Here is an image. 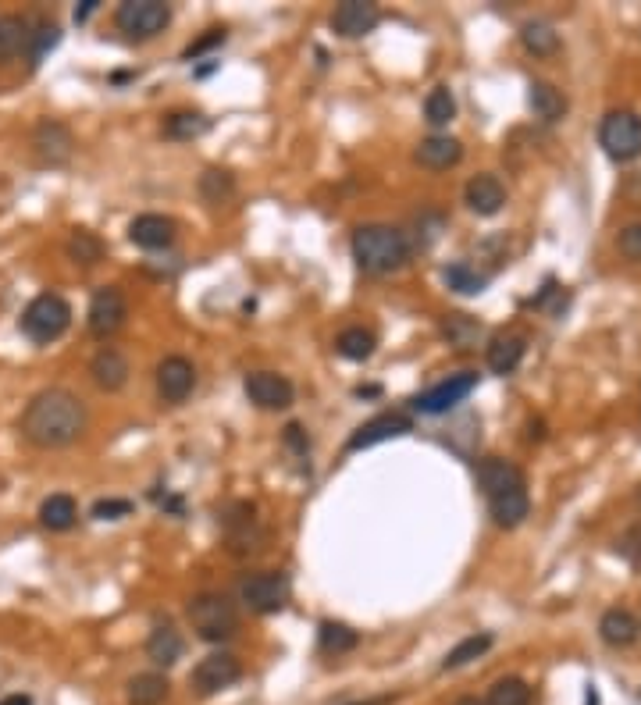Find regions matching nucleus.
Masks as SVG:
<instances>
[{"instance_id": "nucleus-18", "label": "nucleus", "mask_w": 641, "mask_h": 705, "mask_svg": "<svg viewBox=\"0 0 641 705\" xmlns=\"http://www.w3.org/2000/svg\"><path fill=\"white\" fill-rule=\"evenodd\" d=\"M463 203H467L478 218H495V214L503 211L506 189L495 175H474V179L467 182V189H463Z\"/></svg>"}, {"instance_id": "nucleus-26", "label": "nucleus", "mask_w": 641, "mask_h": 705, "mask_svg": "<svg viewBox=\"0 0 641 705\" xmlns=\"http://www.w3.org/2000/svg\"><path fill=\"white\" fill-rule=\"evenodd\" d=\"M75 520H79V506H75L72 495L57 492L40 503V524L47 531H68V527H75Z\"/></svg>"}, {"instance_id": "nucleus-12", "label": "nucleus", "mask_w": 641, "mask_h": 705, "mask_svg": "<svg viewBox=\"0 0 641 705\" xmlns=\"http://www.w3.org/2000/svg\"><path fill=\"white\" fill-rule=\"evenodd\" d=\"M125 317H129V303H125L122 289L104 285V289L93 292L90 317H86V325H90V332L97 335V339H111V335L125 325Z\"/></svg>"}, {"instance_id": "nucleus-16", "label": "nucleus", "mask_w": 641, "mask_h": 705, "mask_svg": "<svg viewBox=\"0 0 641 705\" xmlns=\"http://www.w3.org/2000/svg\"><path fill=\"white\" fill-rule=\"evenodd\" d=\"M378 18H382V11L371 0H342L332 15V29L342 40H360L378 25Z\"/></svg>"}, {"instance_id": "nucleus-44", "label": "nucleus", "mask_w": 641, "mask_h": 705, "mask_svg": "<svg viewBox=\"0 0 641 705\" xmlns=\"http://www.w3.org/2000/svg\"><path fill=\"white\" fill-rule=\"evenodd\" d=\"M218 43H225V33H221V29H211V33L207 36H200V40L193 43V47H186V61H193V57H200L203 50H211V47H218Z\"/></svg>"}, {"instance_id": "nucleus-39", "label": "nucleus", "mask_w": 641, "mask_h": 705, "mask_svg": "<svg viewBox=\"0 0 641 705\" xmlns=\"http://www.w3.org/2000/svg\"><path fill=\"white\" fill-rule=\"evenodd\" d=\"M232 193H236V182H232V175H228V171L211 168V171H203V175H200V196L211 203V207L225 203Z\"/></svg>"}, {"instance_id": "nucleus-17", "label": "nucleus", "mask_w": 641, "mask_h": 705, "mask_svg": "<svg viewBox=\"0 0 641 705\" xmlns=\"http://www.w3.org/2000/svg\"><path fill=\"white\" fill-rule=\"evenodd\" d=\"M228 527V549L236 556H250V552L264 549V531H260L257 517H253V506L236 503V517H225Z\"/></svg>"}, {"instance_id": "nucleus-11", "label": "nucleus", "mask_w": 641, "mask_h": 705, "mask_svg": "<svg viewBox=\"0 0 641 705\" xmlns=\"http://www.w3.org/2000/svg\"><path fill=\"white\" fill-rule=\"evenodd\" d=\"M33 150H36V161L43 168H65L75 154V139L68 132L65 122H54V118H43L33 132Z\"/></svg>"}, {"instance_id": "nucleus-43", "label": "nucleus", "mask_w": 641, "mask_h": 705, "mask_svg": "<svg viewBox=\"0 0 641 705\" xmlns=\"http://www.w3.org/2000/svg\"><path fill=\"white\" fill-rule=\"evenodd\" d=\"M129 513H132L129 499H100V503L93 506V517L97 520H118V517H129Z\"/></svg>"}, {"instance_id": "nucleus-42", "label": "nucleus", "mask_w": 641, "mask_h": 705, "mask_svg": "<svg viewBox=\"0 0 641 705\" xmlns=\"http://www.w3.org/2000/svg\"><path fill=\"white\" fill-rule=\"evenodd\" d=\"M617 552L624 556L627 563H634V567H641V524L631 527V531H624V535L617 538Z\"/></svg>"}, {"instance_id": "nucleus-48", "label": "nucleus", "mask_w": 641, "mask_h": 705, "mask_svg": "<svg viewBox=\"0 0 641 705\" xmlns=\"http://www.w3.org/2000/svg\"><path fill=\"white\" fill-rule=\"evenodd\" d=\"M0 705H33V698L29 695H8V698H0Z\"/></svg>"}, {"instance_id": "nucleus-38", "label": "nucleus", "mask_w": 641, "mask_h": 705, "mask_svg": "<svg viewBox=\"0 0 641 705\" xmlns=\"http://www.w3.org/2000/svg\"><path fill=\"white\" fill-rule=\"evenodd\" d=\"M485 705H531V688L520 677H503L492 684Z\"/></svg>"}, {"instance_id": "nucleus-23", "label": "nucleus", "mask_w": 641, "mask_h": 705, "mask_svg": "<svg viewBox=\"0 0 641 705\" xmlns=\"http://www.w3.org/2000/svg\"><path fill=\"white\" fill-rule=\"evenodd\" d=\"M528 104H531V111H535V118L538 122H545V125H552V122H560L563 114H567V97H563L552 82H531V90H528Z\"/></svg>"}, {"instance_id": "nucleus-5", "label": "nucleus", "mask_w": 641, "mask_h": 705, "mask_svg": "<svg viewBox=\"0 0 641 705\" xmlns=\"http://www.w3.org/2000/svg\"><path fill=\"white\" fill-rule=\"evenodd\" d=\"M72 325V307H68L57 292H40L22 314V332L25 339H33L36 346H50Z\"/></svg>"}, {"instance_id": "nucleus-32", "label": "nucleus", "mask_w": 641, "mask_h": 705, "mask_svg": "<svg viewBox=\"0 0 641 705\" xmlns=\"http://www.w3.org/2000/svg\"><path fill=\"white\" fill-rule=\"evenodd\" d=\"M25 36H29V22L22 15H0V65L22 54Z\"/></svg>"}, {"instance_id": "nucleus-36", "label": "nucleus", "mask_w": 641, "mask_h": 705, "mask_svg": "<svg viewBox=\"0 0 641 705\" xmlns=\"http://www.w3.org/2000/svg\"><path fill=\"white\" fill-rule=\"evenodd\" d=\"M492 634H471V638H463L456 649H449V656L442 659V670H460V666L474 663V659H481L488 649H492Z\"/></svg>"}, {"instance_id": "nucleus-21", "label": "nucleus", "mask_w": 641, "mask_h": 705, "mask_svg": "<svg viewBox=\"0 0 641 705\" xmlns=\"http://www.w3.org/2000/svg\"><path fill=\"white\" fill-rule=\"evenodd\" d=\"M414 157H417V164H424V168H431V171H449L453 164H460L463 146H460V139H453V136H428L417 146Z\"/></svg>"}, {"instance_id": "nucleus-6", "label": "nucleus", "mask_w": 641, "mask_h": 705, "mask_svg": "<svg viewBox=\"0 0 641 705\" xmlns=\"http://www.w3.org/2000/svg\"><path fill=\"white\" fill-rule=\"evenodd\" d=\"M168 22H171V8L164 0H125L122 8H118V15H114V25L136 43L154 40L157 33L168 29Z\"/></svg>"}, {"instance_id": "nucleus-25", "label": "nucleus", "mask_w": 641, "mask_h": 705, "mask_svg": "<svg viewBox=\"0 0 641 705\" xmlns=\"http://www.w3.org/2000/svg\"><path fill=\"white\" fill-rule=\"evenodd\" d=\"M168 691L171 684L164 673H136L129 688H125V698H129V705H161L168 698Z\"/></svg>"}, {"instance_id": "nucleus-15", "label": "nucleus", "mask_w": 641, "mask_h": 705, "mask_svg": "<svg viewBox=\"0 0 641 705\" xmlns=\"http://www.w3.org/2000/svg\"><path fill=\"white\" fill-rule=\"evenodd\" d=\"M193 389H196V367L186 357H164L157 364V396L164 403L171 406L186 403L193 396Z\"/></svg>"}, {"instance_id": "nucleus-10", "label": "nucleus", "mask_w": 641, "mask_h": 705, "mask_svg": "<svg viewBox=\"0 0 641 705\" xmlns=\"http://www.w3.org/2000/svg\"><path fill=\"white\" fill-rule=\"evenodd\" d=\"M414 431V417L403 414V410H389V414L371 417L367 424H360L353 435H349L346 449L349 453H360V449L382 446V442H392V438H403Z\"/></svg>"}, {"instance_id": "nucleus-50", "label": "nucleus", "mask_w": 641, "mask_h": 705, "mask_svg": "<svg viewBox=\"0 0 641 705\" xmlns=\"http://www.w3.org/2000/svg\"><path fill=\"white\" fill-rule=\"evenodd\" d=\"M638 506H641V492H638Z\"/></svg>"}, {"instance_id": "nucleus-41", "label": "nucleus", "mask_w": 641, "mask_h": 705, "mask_svg": "<svg viewBox=\"0 0 641 705\" xmlns=\"http://www.w3.org/2000/svg\"><path fill=\"white\" fill-rule=\"evenodd\" d=\"M617 246H620V253H624L627 260H638L641 264V221H631V225L620 228Z\"/></svg>"}, {"instance_id": "nucleus-29", "label": "nucleus", "mask_w": 641, "mask_h": 705, "mask_svg": "<svg viewBox=\"0 0 641 705\" xmlns=\"http://www.w3.org/2000/svg\"><path fill=\"white\" fill-rule=\"evenodd\" d=\"M65 253L72 264H79V268H93V264L104 260V243H100V235L86 232V228H75V232L68 235Z\"/></svg>"}, {"instance_id": "nucleus-7", "label": "nucleus", "mask_w": 641, "mask_h": 705, "mask_svg": "<svg viewBox=\"0 0 641 705\" xmlns=\"http://www.w3.org/2000/svg\"><path fill=\"white\" fill-rule=\"evenodd\" d=\"M599 143L613 161H634V157H641V114L609 111L599 125Z\"/></svg>"}, {"instance_id": "nucleus-47", "label": "nucleus", "mask_w": 641, "mask_h": 705, "mask_svg": "<svg viewBox=\"0 0 641 705\" xmlns=\"http://www.w3.org/2000/svg\"><path fill=\"white\" fill-rule=\"evenodd\" d=\"M396 698L392 695H374V698H360V702H349V705H392Z\"/></svg>"}, {"instance_id": "nucleus-2", "label": "nucleus", "mask_w": 641, "mask_h": 705, "mask_svg": "<svg viewBox=\"0 0 641 705\" xmlns=\"http://www.w3.org/2000/svg\"><path fill=\"white\" fill-rule=\"evenodd\" d=\"M478 485L488 499V510L499 527H517L524 524L531 510L528 499V481L520 474V467H513L510 460H499V456H488L478 463Z\"/></svg>"}, {"instance_id": "nucleus-3", "label": "nucleus", "mask_w": 641, "mask_h": 705, "mask_svg": "<svg viewBox=\"0 0 641 705\" xmlns=\"http://www.w3.org/2000/svg\"><path fill=\"white\" fill-rule=\"evenodd\" d=\"M349 250L364 275H392L410 260V239L392 225H360Z\"/></svg>"}, {"instance_id": "nucleus-40", "label": "nucleus", "mask_w": 641, "mask_h": 705, "mask_svg": "<svg viewBox=\"0 0 641 705\" xmlns=\"http://www.w3.org/2000/svg\"><path fill=\"white\" fill-rule=\"evenodd\" d=\"M442 335H446L453 346L467 349L481 335V325L474 321V317H467V314H449L446 321H442Z\"/></svg>"}, {"instance_id": "nucleus-14", "label": "nucleus", "mask_w": 641, "mask_h": 705, "mask_svg": "<svg viewBox=\"0 0 641 705\" xmlns=\"http://www.w3.org/2000/svg\"><path fill=\"white\" fill-rule=\"evenodd\" d=\"M474 389H478V374H471V371L449 374V378L439 381L435 389L421 392V396L414 399V406L421 410V414H449V410H453L456 403H463Z\"/></svg>"}, {"instance_id": "nucleus-20", "label": "nucleus", "mask_w": 641, "mask_h": 705, "mask_svg": "<svg viewBox=\"0 0 641 705\" xmlns=\"http://www.w3.org/2000/svg\"><path fill=\"white\" fill-rule=\"evenodd\" d=\"M90 374H93V381H97V389L118 392V389H125V381H129L132 371H129L125 353H118L114 346H104L97 357L90 360Z\"/></svg>"}, {"instance_id": "nucleus-28", "label": "nucleus", "mask_w": 641, "mask_h": 705, "mask_svg": "<svg viewBox=\"0 0 641 705\" xmlns=\"http://www.w3.org/2000/svg\"><path fill=\"white\" fill-rule=\"evenodd\" d=\"M524 339L520 335H499V339L488 346V367L495 374H513L524 360Z\"/></svg>"}, {"instance_id": "nucleus-24", "label": "nucleus", "mask_w": 641, "mask_h": 705, "mask_svg": "<svg viewBox=\"0 0 641 705\" xmlns=\"http://www.w3.org/2000/svg\"><path fill=\"white\" fill-rule=\"evenodd\" d=\"M599 634L609 649H627V645H634V638H638V620H634L627 609H609L599 620Z\"/></svg>"}, {"instance_id": "nucleus-46", "label": "nucleus", "mask_w": 641, "mask_h": 705, "mask_svg": "<svg viewBox=\"0 0 641 705\" xmlns=\"http://www.w3.org/2000/svg\"><path fill=\"white\" fill-rule=\"evenodd\" d=\"M93 11H97V0H86L82 8H75V22H86V18H90Z\"/></svg>"}, {"instance_id": "nucleus-33", "label": "nucleus", "mask_w": 641, "mask_h": 705, "mask_svg": "<svg viewBox=\"0 0 641 705\" xmlns=\"http://www.w3.org/2000/svg\"><path fill=\"white\" fill-rule=\"evenodd\" d=\"M442 278H446L449 289L460 292V296H478V292H485V285H488V275H481L478 268H471L467 260L449 264V268L442 271Z\"/></svg>"}, {"instance_id": "nucleus-49", "label": "nucleus", "mask_w": 641, "mask_h": 705, "mask_svg": "<svg viewBox=\"0 0 641 705\" xmlns=\"http://www.w3.org/2000/svg\"><path fill=\"white\" fill-rule=\"evenodd\" d=\"M456 705H485V698H474V695H463V698H456Z\"/></svg>"}, {"instance_id": "nucleus-35", "label": "nucleus", "mask_w": 641, "mask_h": 705, "mask_svg": "<svg viewBox=\"0 0 641 705\" xmlns=\"http://www.w3.org/2000/svg\"><path fill=\"white\" fill-rule=\"evenodd\" d=\"M520 43L531 50L535 57H549L560 50V33L549 22H528L520 29Z\"/></svg>"}, {"instance_id": "nucleus-8", "label": "nucleus", "mask_w": 641, "mask_h": 705, "mask_svg": "<svg viewBox=\"0 0 641 705\" xmlns=\"http://www.w3.org/2000/svg\"><path fill=\"white\" fill-rule=\"evenodd\" d=\"M293 588H289V577L278 574V570H264V574H250L243 584H239V599L253 609V613L268 616V613H282L285 602H289Z\"/></svg>"}, {"instance_id": "nucleus-31", "label": "nucleus", "mask_w": 641, "mask_h": 705, "mask_svg": "<svg viewBox=\"0 0 641 705\" xmlns=\"http://www.w3.org/2000/svg\"><path fill=\"white\" fill-rule=\"evenodd\" d=\"M211 129V118L200 111H175L164 118V136L168 139H200Z\"/></svg>"}, {"instance_id": "nucleus-4", "label": "nucleus", "mask_w": 641, "mask_h": 705, "mask_svg": "<svg viewBox=\"0 0 641 705\" xmlns=\"http://www.w3.org/2000/svg\"><path fill=\"white\" fill-rule=\"evenodd\" d=\"M189 624L203 641H228L239 631V609L228 595L200 592L189 602Z\"/></svg>"}, {"instance_id": "nucleus-27", "label": "nucleus", "mask_w": 641, "mask_h": 705, "mask_svg": "<svg viewBox=\"0 0 641 705\" xmlns=\"http://www.w3.org/2000/svg\"><path fill=\"white\" fill-rule=\"evenodd\" d=\"M360 645V634L349 624H339V620H325L321 631H317V649L325 656H346Z\"/></svg>"}, {"instance_id": "nucleus-22", "label": "nucleus", "mask_w": 641, "mask_h": 705, "mask_svg": "<svg viewBox=\"0 0 641 705\" xmlns=\"http://www.w3.org/2000/svg\"><path fill=\"white\" fill-rule=\"evenodd\" d=\"M182 634L175 631L171 624H157L154 631H150V638H147V656H150V663L154 666H175L182 659Z\"/></svg>"}, {"instance_id": "nucleus-13", "label": "nucleus", "mask_w": 641, "mask_h": 705, "mask_svg": "<svg viewBox=\"0 0 641 705\" xmlns=\"http://www.w3.org/2000/svg\"><path fill=\"white\" fill-rule=\"evenodd\" d=\"M243 389H246V399H250L253 406H260V410H285V406H293V399H296L293 381L275 371L246 374Z\"/></svg>"}, {"instance_id": "nucleus-34", "label": "nucleus", "mask_w": 641, "mask_h": 705, "mask_svg": "<svg viewBox=\"0 0 641 705\" xmlns=\"http://www.w3.org/2000/svg\"><path fill=\"white\" fill-rule=\"evenodd\" d=\"M374 346H378V339H374V332H367V328H346V332L335 339V349H339V357L346 360H357V364H364L367 357L374 353Z\"/></svg>"}, {"instance_id": "nucleus-1", "label": "nucleus", "mask_w": 641, "mask_h": 705, "mask_svg": "<svg viewBox=\"0 0 641 705\" xmlns=\"http://www.w3.org/2000/svg\"><path fill=\"white\" fill-rule=\"evenodd\" d=\"M18 428L36 449H65L86 431V406L68 389H43L29 399Z\"/></svg>"}, {"instance_id": "nucleus-45", "label": "nucleus", "mask_w": 641, "mask_h": 705, "mask_svg": "<svg viewBox=\"0 0 641 705\" xmlns=\"http://www.w3.org/2000/svg\"><path fill=\"white\" fill-rule=\"evenodd\" d=\"M285 442H289L296 453H307V449H310V442H307V435H303L300 424H289V428H285Z\"/></svg>"}, {"instance_id": "nucleus-30", "label": "nucleus", "mask_w": 641, "mask_h": 705, "mask_svg": "<svg viewBox=\"0 0 641 705\" xmlns=\"http://www.w3.org/2000/svg\"><path fill=\"white\" fill-rule=\"evenodd\" d=\"M57 43H61V29H57L54 22H36V25H29V36H25V61H29V65H40L43 57L50 54V50L57 47Z\"/></svg>"}, {"instance_id": "nucleus-37", "label": "nucleus", "mask_w": 641, "mask_h": 705, "mask_svg": "<svg viewBox=\"0 0 641 705\" xmlns=\"http://www.w3.org/2000/svg\"><path fill=\"white\" fill-rule=\"evenodd\" d=\"M424 118H428V125H435V129H446V125L453 122L456 97L449 86H435V90L428 93V100H424Z\"/></svg>"}, {"instance_id": "nucleus-9", "label": "nucleus", "mask_w": 641, "mask_h": 705, "mask_svg": "<svg viewBox=\"0 0 641 705\" xmlns=\"http://www.w3.org/2000/svg\"><path fill=\"white\" fill-rule=\"evenodd\" d=\"M239 677H243V666H239V659L232 656V652H211V656H203L200 663L193 666L189 684H193V691L200 698H211V695H221L225 688H232Z\"/></svg>"}, {"instance_id": "nucleus-19", "label": "nucleus", "mask_w": 641, "mask_h": 705, "mask_svg": "<svg viewBox=\"0 0 641 705\" xmlns=\"http://www.w3.org/2000/svg\"><path fill=\"white\" fill-rule=\"evenodd\" d=\"M129 239L139 250H168L175 243V221L164 214H139L129 225Z\"/></svg>"}]
</instances>
